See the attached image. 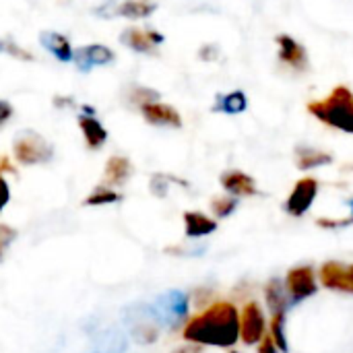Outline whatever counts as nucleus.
Returning a JSON list of instances; mask_svg holds the SVG:
<instances>
[{
	"label": "nucleus",
	"instance_id": "f257e3e1",
	"mask_svg": "<svg viewBox=\"0 0 353 353\" xmlns=\"http://www.w3.org/2000/svg\"><path fill=\"white\" fill-rule=\"evenodd\" d=\"M240 337V314L232 304H213L192 319L184 329V339L192 343L230 347Z\"/></svg>",
	"mask_w": 353,
	"mask_h": 353
},
{
	"label": "nucleus",
	"instance_id": "f03ea898",
	"mask_svg": "<svg viewBox=\"0 0 353 353\" xmlns=\"http://www.w3.org/2000/svg\"><path fill=\"white\" fill-rule=\"evenodd\" d=\"M308 112L323 124L353 134V91L345 85L335 87L325 99L308 103Z\"/></svg>",
	"mask_w": 353,
	"mask_h": 353
},
{
	"label": "nucleus",
	"instance_id": "7ed1b4c3",
	"mask_svg": "<svg viewBox=\"0 0 353 353\" xmlns=\"http://www.w3.org/2000/svg\"><path fill=\"white\" fill-rule=\"evenodd\" d=\"M122 321L128 331V335L141 343V345H151L157 341L161 323L153 310L151 304H130L122 310Z\"/></svg>",
	"mask_w": 353,
	"mask_h": 353
},
{
	"label": "nucleus",
	"instance_id": "20e7f679",
	"mask_svg": "<svg viewBox=\"0 0 353 353\" xmlns=\"http://www.w3.org/2000/svg\"><path fill=\"white\" fill-rule=\"evenodd\" d=\"M12 153L14 159L21 165H37V163H48L54 157L52 145L35 130H23L17 134L12 143Z\"/></svg>",
	"mask_w": 353,
	"mask_h": 353
},
{
	"label": "nucleus",
	"instance_id": "39448f33",
	"mask_svg": "<svg viewBox=\"0 0 353 353\" xmlns=\"http://www.w3.org/2000/svg\"><path fill=\"white\" fill-rule=\"evenodd\" d=\"M161 327L168 329H178L186 323L188 319V308H190V300L184 292L180 290H170L161 296L155 298V302L151 304Z\"/></svg>",
	"mask_w": 353,
	"mask_h": 353
},
{
	"label": "nucleus",
	"instance_id": "423d86ee",
	"mask_svg": "<svg viewBox=\"0 0 353 353\" xmlns=\"http://www.w3.org/2000/svg\"><path fill=\"white\" fill-rule=\"evenodd\" d=\"M316 194H319V182L314 178L298 180V184L294 186V190H292V194H290V199L285 203L288 213L294 215V217H302L312 207Z\"/></svg>",
	"mask_w": 353,
	"mask_h": 353
},
{
	"label": "nucleus",
	"instance_id": "0eeeda50",
	"mask_svg": "<svg viewBox=\"0 0 353 353\" xmlns=\"http://www.w3.org/2000/svg\"><path fill=\"white\" fill-rule=\"evenodd\" d=\"M277 56H279V62L294 68L296 72H306L308 70V54H306V48L302 43H298L294 37L281 33L277 35Z\"/></svg>",
	"mask_w": 353,
	"mask_h": 353
},
{
	"label": "nucleus",
	"instance_id": "6e6552de",
	"mask_svg": "<svg viewBox=\"0 0 353 353\" xmlns=\"http://www.w3.org/2000/svg\"><path fill=\"white\" fill-rule=\"evenodd\" d=\"M285 290H288L292 308H294L296 304H300L302 300L310 298V296L316 292V279H314L312 269L304 267V269L292 271V273L288 275V279H285Z\"/></svg>",
	"mask_w": 353,
	"mask_h": 353
},
{
	"label": "nucleus",
	"instance_id": "1a4fd4ad",
	"mask_svg": "<svg viewBox=\"0 0 353 353\" xmlns=\"http://www.w3.org/2000/svg\"><path fill=\"white\" fill-rule=\"evenodd\" d=\"M74 64L79 70L83 72H89L93 66H108L116 60V54L103 46V43H89V46H83L79 50H74Z\"/></svg>",
	"mask_w": 353,
	"mask_h": 353
},
{
	"label": "nucleus",
	"instance_id": "9d476101",
	"mask_svg": "<svg viewBox=\"0 0 353 353\" xmlns=\"http://www.w3.org/2000/svg\"><path fill=\"white\" fill-rule=\"evenodd\" d=\"M143 118L153 124V126H161V128H182V116L176 108L168 105V103H159V101H151L139 108Z\"/></svg>",
	"mask_w": 353,
	"mask_h": 353
},
{
	"label": "nucleus",
	"instance_id": "9b49d317",
	"mask_svg": "<svg viewBox=\"0 0 353 353\" xmlns=\"http://www.w3.org/2000/svg\"><path fill=\"white\" fill-rule=\"evenodd\" d=\"M126 350H128L126 333L118 327H110L91 339L87 353H126Z\"/></svg>",
	"mask_w": 353,
	"mask_h": 353
},
{
	"label": "nucleus",
	"instance_id": "f8f14e48",
	"mask_svg": "<svg viewBox=\"0 0 353 353\" xmlns=\"http://www.w3.org/2000/svg\"><path fill=\"white\" fill-rule=\"evenodd\" d=\"M240 335L246 343H259L265 335V319L259 304H248L240 316Z\"/></svg>",
	"mask_w": 353,
	"mask_h": 353
},
{
	"label": "nucleus",
	"instance_id": "ddd939ff",
	"mask_svg": "<svg viewBox=\"0 0 353 353\" xmlns=\"http://www.w3.org/2000/svg\"><path fill=\"white\" fill-rule=\"evenodd\" d=\"M321 281H323V285H327L331 290L353 292V267L329 263L321 271Z\"/></svg>",
	"mask_w": 353,
	"mask_h": 353
},
{
	"label": "nucleus",
	"instance_id": "4468645a",
	"mask_svg": "<svg viewBox=\"0 0 353 353\" xmlns=\"http://www.w3.org/2000/svg\"><path fill=\"white\" fill-rule=\"evenodd\" d=\"M39 43L58 60V62H70L74 58V50L68 41L66 35L56 33V31H43L39 35Z\"/></svg>",
	"mask_w": 353,
	"mask_h": 353
},
{
	"label": "nucleus",
	"instance_id": "2eb2a0df",
	"mask_svg": "<svg viewBox=\"0 0 353 353\" xmlns=\"http://www.w3.org/2000/svg\"><path fill=\"white\" fill-rule=\"evenodd\" d=\"M221 184H223V188H225L232 196H250V194L256 192L254 180H252L248 174L240 172V170L225 172V174L221 176Z\"/></svg>",
	"mask_w": 353,
	"mask_h": 353
},
{
	"label": "nucleus",
	"instance_id": "dca6fc26",
	"mask_svg": "<svg viewBox=\"0 0 353 353\" xmlns=\"http://www.w3.org/2000/svg\"><path fill=\"white\" fill-rule=\"evenodd\" d=\"M79 126H81V132L85 137V143L89 149H99L105 145L108 141V130L103 128V124L93 118V116H87V114H81L79 116Z\"/></svg>",
	"mask_w": 353,
	"mask_h": 353
},
{
	"label": "nucleus",
	"instance_id": "f3484780",
	"mask_svg": "<svg viewBox=\"0 0 353 353\" xmlns=\"http://www.w3.org/2000/svg\"><path fill=\"white\" fill-rule=\"evenodd\" d=\"M130 176H132V163L126 157L114 155L108 159L105 172H103V180L108 186H122V184H126V180Z\"/></svg>",
	"mask_w": 353,
	"mask_h": 353
},
{
	"label": "nucleus",
	"instance_id": "a211bd4d",
	"mask_svg": "<svg viewBox=\"0 0 353 353\" xmlns=\"http://www.w3.org/2000/svg\"><path fill=\"white\" fill-rule=\"evenodd\" d=\"M333 163V155L323 151V149H314V147H296V165L300 170H314V168H323Z\"/></svg>",
	"mask_w": 353,
	"mask_h": 353
},
{
	"label": "nucleus",
	"instance_id": "6ab92c4d",
	"mask_svg": "<svg viewBox=\"0 0 353 353\" xmlns=\"http://www.w3.org/2000/svg\"><path fill=\"white\" fill-rule=\"evenodd\" d=\"M120 41L124 46H128L130 50L139 52V54H155V43L153 39L149 37V31H143V29H137V27H130V29H124L122 35H120Z\"/></svg>",
	"mask_w": 353,
	"mask_h": 353
},
{
	"label": "nucleus",
	"instance_id": "aec40b11",
	"mask_svg": "<svg viewBox=\"0 0 353 353\" xmlns=\"http://www.w3.org/2000/svg\"><path fill=\"white\" fill-rule=\"evenodd\" d=\"M155 10H157L155 0H124L114 8V12L124 19H147Z\"/></svg>",
	"mask_w": 353,
	"mask_h": 353
},
{
	"label": "nucleus",
	"instance_id": "412c9836",
	"mask_svg": "<svg viewBox=\"0 0 353 353\" xmlns=\"http://www.w3.org/2000/svg\"><path fill=\"white\" fill-rule=\"evenodd\" d=\"M246 108H248L246 93L244 91H230V93L217 95L215 105H213V112H221V114L236 116V114H242Z\"/></svg>",
	"mask_w": 353,
	"mask_h": 353
},
{
	"label": "nucleus",
	"instance_id": "4be33fe9",
	"mask_svg": "<svg viewBox=\"0 0 353 353\" xmlns=\"http://www.w3.org/2000/svg\"><path fill=\"white\" fill-rule=\"evenodd\" d=\"M184 225H186V236L188 238H203L209 236L217 230V223L209 217H205L203 213L190 211L184 213Z\"/></svg>",
	"mask_w": 353,
	"mask_h": 353
},
{
	"label": "nucleus",
	"instance_id": "5701e85b",
	"mask_svg": "<svg viewBox=\"0 0 353 353\" xmlns=\"http://www.w3.org/2000/svg\"><path fill=\"white\" fill-rule=\"evenodd\" d=\"M122 196L116 192V190H112V188H108V186H99V188H95L87 199H85V205L87 207H101V205H112V203H118Z\"/></svg>",
	"mask_w": 353,
	"mask_h": 353
},
{
	"label": "nucleus",
	"instance_id": "b1692460",
	"mask_svg": "<svg viewBox=\"0 0 353 353\" xmlns=\"http://www.w3.org/2000/svg\"><path fill=\"white\" fill-rule=\"evenodd\" d=\"M161 95H159V91H155V89H149V87H141V85H134L132 89H130V93H128V99H130V103L132 105H145V103H151V101H157Z\"/></svg>",
	"mask_w": 353,
	"mask_h": 353
},
{
	"label": "nucleus",
	"instance_id": "393cba45",
	"mask_svg": "<svg viewBox=\"0 0 353 353\" xmlns=\"http://www.w3.org/2000/svg\"><path fill=\"white\" fill-rule=\"evenodd\" d=\"M283 319L285 314L279 312V314H273V323H271V339L275 341L277 350L279 352H288V339H285V333H283Z\"/></svg>",
	"mask_w": 353,
	"mask_h": 353
},
{
	"label": "nucleus",
	"instance_id": "a878e982",
	"mask_svg": "<svg viewBox=\"0 0 353 353\" xmlns=\"http://www.w3.org/2000/svg\"><path fill=\"white\" fill-rule=\"evenodd\" d=\"M211 209L217 217H230L238 209V196H217L211 203Z\"/></svg>",
	"mask_w": 353,
	"mask_h": 353
},
{
	"label": "nucleus",
	"instance_id": "bb28decb",
	"mask_svg": "<svg viewBox=\"0 0 353 353\" xmlns=\"http://www.w3.org/2000/svg\"><path fill=\"white\" fill-rule=\"evenodd\" d=\"M14 240H17V230L6 223H0V263L4 261V254Z\"/></svg>",
	"mask_w": 353,
	"mask_h": 353
},
{
	"label": "nucleus",
	"instance_id": "cd10ccee",
	"mask_svg": "<svg viewBox=\"0 0 353 353\" xmlns=\"http://www.w3.org/2000/svg\"><path fill=\"white\" fill-rule=\"evenodd\" d=\"M170 182H174V178L172 176H165V174H155L153 178H151V192L155 194V196H159V199H163L165 194H168V188H170Z\"/></svg>",
	"mask_w": 353,
	"mask_h": 353
},
{
	"label": "nucleus",
	"instance_id": "c85d7f7f",
	"mask_svg": "<svg viewBox=\"0 0 353 353\" xmlns=\"http://www.w3.org/2000/svg\"><path fill=\"white\" fill-rule=\"evenodd\" d=\"M4 170L14 172L12 168H8V161L2 157V159H0V211H2V209L8 205V201H10V188H8V184H6V180H4V176H2Z\"/></svg>",
	"mask_w": 353,
	"mask_h": 353
},
{
	"label": "nucleus",
	"instance_id": "c756f323",
	"mask_svg": "<svg viewBox=\"0 0 353 353\" xmlns=\"http://www.w3.org/2000/svg\"><path fill=\"white\" fill-rule=\"evenodd\" d=\"M2 46H4V52H8L10 56H14V58H19V60H33V54H29V52H25L19 43H14L10 37L8 39H2Z\"/></svg>",
	"mask_w": 353,
	"mask_h": 353
},
{
	"label": "nucleus",
	"instance_id": "7c9ffc66",
	"mask_svg": "<svg viewBox=\"0 0 353 353\" xmlns=\"http://www.w3.org/2000/svg\"><path fill=\"white\" fill-rule=\"evenodd\" d=\"M217 56H219V48H217L215 43H207V46H203L201 52H199V58H201V60H207V62L217 60Z\"/></svg>",
	"mask_w": 353,
	"mask_h": 353
},
{
	"label": "nucleus",
	"instance_id": "2f4dec72",
	"mask_svg": "<svg viewBox=\"0 0 353 353\" xmlns=\"http://www.w3.org/2000/svg\"><path fill=\"white\" fill-rule=\"evenodd\" d=\"M10 116H12V105L8 101L0 99V126L6 124L10 120Z\"/></svg>",
	"mask_w": 353,
	"mask_h": 353
},
{
	"label": "nucleus",
	"instance_id": "473e14b6",
	"mask_svg": "<svg viewBox=\"0 0 353 353\" xmlns=\"http://www.w3.org/2000/svg\"><path fill=\"white\" fill-rule=\"evenodd\" d=\"M275 347H277V345H275V341H273V339H271V335H269V337H265V339H263L261 353H277Z\"/></svg>",
	"mask_w": 353,
	"mask_h": 353
},
{
	"label": "nucleus",
	"instance_id": "72a5a7b5",
	"mask_svg": "<svg viewBox=\"0 0 353 353\" xmlns=\"http://www.w3.org/2000/svg\"><path fill=\"white\" fill-rule=\"evenodd\" d=\"M74 101H72V97H54V105H58V108H70Z\"/></svg>",
	"mask_w": 353,
	"mask_h": 353
},
{
	"label": "nucleus",
	"instance_id": "f704fd0d",
	"mask_svg": "<svg viewBox=\"0 0 353 353\" xmlns=\"http://www.w3.org/2000/svg\"><path fill=\"white\" fill-rule=\"evenodd\" d=\"M81 110H83V112H85V114H87V116H93V114H95V110H93V108H91V105H83V108H81Z\"/></svg>",
	"mask_w": 353,
	"mask_h": 353
},
{
	"label": "nucleus",
	"instance_id": "c9c22d12",
	"mask_svg": "<svg viewBox=\"0 0 353 353\" xmlns=\"http://www.w3.org/2000/svg\"><path fill=\"white\" fill-rule=\"evenodd\" d=\"M347 207L352 209V215H353V199H352V201H347Z\"/></svg>",
	"mask_w": 353,
	"mask_h": 353
},
{
	"label": "nucleus",
	"instance_id": "e433bc0d",
	"mask_svg": "<svg viewBox=\"0 0 353 353\" xmlns=\"http://www.w3.org/2000/svg\"><path fill=\"white\" fill-rule=\"evenodd\" d=\"M2 50H4V46H2V39H0V52H2Z\"/></svg>",
	"mask_w": 353,
	"mask_h": 353
}]
</instances>
